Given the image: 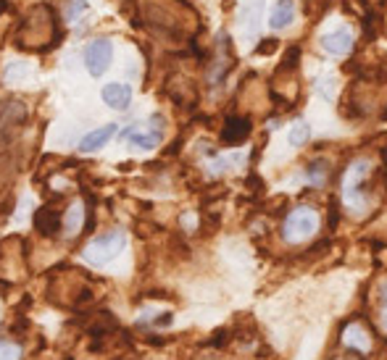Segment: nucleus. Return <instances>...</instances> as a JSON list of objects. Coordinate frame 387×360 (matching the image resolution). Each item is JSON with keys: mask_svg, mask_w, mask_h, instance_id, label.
Segmentation results:
<instances>
[{"mask_svg": "<svg viewBox=\"0 0 387 360\" xmlns=\"http://www.w3.org/2000/svg\"><path fill=\"white\" fill-rule=\"evenodd\" d=\"M124 248H126V234L122 229H113V232H106V234L100 237H92L82 255L92 266H106V263H111Z\"/></svg>", "mask_w": 387, "mask_h": 360, "instance_id": "1", "label": "nucleus"}, {"mask_svg": "<svg viewBox=\"0 0 387 360\" xmlns=\"http://www.w3.org/2000/svg\"><path fill=\"white\" fill-rule=\"evenodd\" d=\"M316 226H319V218H316V213H313L311 208H295V211L288 216V221H285L282 237L295 245V242H303V239L313 237Z\"/></svg>", "mask_w": 387, "mask_h": 360, "instance_id": "2", "label": "nucleus"}, {"mask_svg": "<svg viewBox=\"0 0 387 360\" xmlns=\"http://www.w3.org/2000/svg\"><path fill=\"white\" fill-rule=\"evenodd\" d=\"M161 135H163V119L161 116H153V119H150V126L132 124L122 137H124L132 148L153 150L158 142H161Z\"/></svg>", "mask_w": 387, "mask_h": 360, "instance_id": "3", "label": "nucleus"}, {"mask_svg": "<svg viewBox=\"0 0 387 360\" xmlns=\"http://www.w3.org/2000/svg\"><path fill=\"white\" fill-rule=\"evenodd\" d=\"M113 58V45L108 40H92L88 48H85V66L92 76L106 74V69L111 66Z\"/></svg>", "mask_w": 387, "mask_h": 360, "instance_id": "4", "label": "nucleus"}, {"mask_svg": "<svg viewBox=\"0 0 387 360\" xmlns=\"http://www.w3.org/2000/svg\"><path fill=\"white\" fill-rule=\"evenodd\" d=\"M61 226H63L61 211H56L53 205H42L40 211H35V229L42 237H56L61 232Z\"/></svg>", "mask_w": 387, "mask_h": 360, "instance_id": "5", "label": "nucleus"}, {"mask_svg": "<svg viewBox=\"0 0 387 360\" xmlns=\"http://www.w3.org/2000/svg\"><path fill=\"white\" fill-rule=\"evenodd\" d=\"M366 169H369V163L366 161H356L348 169V174L343 176V200H345L348 205H359V200H356V189H359V182L366 176Z\"/></svg>", "mask_w": 387, "mask_h": 360, "instance_id": "6", "label": "nucleus"}, {"mask_svg": "<svg viewBox=\"0 0 387 360\" xmlns=\"http://www.w3.org/2000/svg\"><path fill=\"white\" fill-rule=\"evenodd\" d=\"M322 48L329 53V55H348L350 48H353V35L348 29H335V32H327L322 35Z\"/></svg>", "mask_w": 387, "mask_h": 360, "instance_id": "7", "label": "nucleus"}, {"mask_svg": "<svg viewBox=\"0 0 387 360\" xmlns=\"http://www.w3.org/2000/svg\"><path fill=\"white\" fill-rule=\"evenodd\" d=\"M250 135V121L242 119V116H229L224 121V129H222V142L227 145H240L245 142Z\"/></svg>", "mask_w": 387, "mask_h": 360, "instance_id": "8", "label": "nucleus"}, {"mask_svg": "<svg viewBox=\"0 0 387 360\" xmlns=\"http://www.w3.org/2000/svg\"><path fill=\"white\" fill-rule=\"evenodd\" d=\"M103 103L116 108V111H124L126 105L132 103V89L122 85V82H111V85L103 87Z\"/></svg>", "mask_w": 387, "mask_h": 360, "instance_id": "9", "label": "nucleus"}, {"mask_svg": "<svg viewBox=\"0 0 387 360\" xmlns=\"http://www.w3.org/2000/svg\"><path fill=\"white\" fill-rule=\"evenodd\" d=\"M113 135H116V124H106V126H100V129H92L90 135L82 137L79 150H82V153H95V150L103 148Z\"/></svg>", "mask_w": 387, "mask_h": 360, "instance_id": "10", "label": "nucleus"}, {"mask_svg": "<svg viewBox=\"0 0 387 360\" xmlns=\"http://www.w3.org/2000/svg\"><path fill=\"white\" fill-rule=\"evenodd\" d=\"M293 19H295V3L293 0H277L274 11L269 16L272 29H285V26L293 24Z\"/></svg>", "mask_w": 387, "mask_h": 360, "instance_id": "11", "label": "nucleus"}, {"mask_svg": "<svg viewBox=\"0 0 387 360\" xmlns=\"http://www.w3.org/2000/svg\"><path fill=\"white\" fill-rule=\"evenodd\" d=\"M82 221H85V208H82V203H74V205L66 211V218H63V229H66V234L69 237L79 234Z\"/></svg>", "mask_w": 387, "mask_h": 360, "instance_id": "12", "label": "nucleus"}, {"mask_svg": "<svg viewBox=\"0 0 387 360\" xmlns=\"http://www.w3.org/2000/svg\"><path fill=\"white\" fill-rule=\"evenodd\" d=\"M343 339H345L348 348L359 350V352H366V350H369V334L363 332L361 326H348Z\"/></svg>", "mask_w": 387, "mask_h": 360, "instance_id": "13", "label": "nucleus"}, {"mask_svg": "<svg viewBox=\"0 0 387 360\" xmlns=\"http://www.w3.org/2000/svg\"><path fill=\"white\" fill-rule=\"evenodd\" d=\"M308 137H311V126L306 124V121H295V124L290 126V145L293 148H300V145H306L308 142Z\"/></svg>", "mask_w": 387, "mask_h": 360, "instance_id": "14", "label": "nucleus"}, {"mask_svg": "<svg viewBox=\"0 0 387 360\" xmlns=\"http://www.w3.org/2000/svg\"><path fill=\"white\" fill-rule=\"evenodd\" d=\"M306 179L311 185H322L327 179V161H313L308 169H306Z\"/></svg>", "mask_w": 387, "mask_h": 360, "instance_id": "15", "label": "nucleus"}, {"mask_svg": "<svg viewBox=\"0 0 387 360\" xmlns=\"http://www.w3.org/2000/svg\"><path fill=\"white\" fill-rule=\"evenodd\" d=\"M88 0H69V6H66V11H63V16H66V22H76L82 13H88Z\"/></svg>", "mask_w": 387, "mask_h": 360, "instance_id": "16", "label": "nucleus"}, {"mask_svg": "<svg viewBox=\"0 0 387 360\" xmlns=\"http://www.w3.org/2000/svg\"><path fill=\"white\" fill-rule=\"evenodd\" d=\"M0 360H22V348L16 342H3L0 339Z\"/></svg>", "mask_w": 387, "mask_h": 360, "instance_id": "17", "label": "nucleus"}, {"mask_svg": "<svg viewBox=\"0 0 387 360\" xmlns=\"http://www.w3.org/2000/svg\"><path fill=\"white\" fill-rule=\"evenodd\" d=\"M242 161V155H229V158H216V161L211 163V174H222V171H227V166H235V163Z\"/></svg>", "mask_w": 387, "mask_h": 360, "instance_id": "18", "label": "nucleus"}, {"mask_svg": "<svg viewBox=\"0 0 387 360\" xmlns=\"http://www.w3.org/2000/svg\"><path fill=\"white\" fill-rule=\"evenodd\" d=\"M298 58H300V50L290 48L288 55H285V61H282V71H293V69L298 66Z\"/></svg>", "mask_w": 387, "mask_h": 360, "instance_id": "19", "label": "nucleus"}, {"mask_svg": "<svg viewBox=\"0 0 387 360\" xmlns=\"http://www.w3.org/2000/svg\"><path fill=\"white\" fill-rule=\"evenodd\" d=\"M22 76H26V69H22V66H8V69H6V79H8V82H11V79H22Z\"/></svg>", "mask_w": 387, "mask_h": 360, "instance_id": "20", "label": "nucleus"}, {"mask_svg": "<svg viewBox=\"0 0 387 360\" xmlns=\"http://www.w3.org/2000/svg\"><path fill=\"white\" fill-rule=\"evenodd\" d=\"M382 316H379V323H382V329L387 332V284H382Z\"/></svg>", "mask_w": 387, "mask_h": 360, "instance_id": "21", "label": "nucleus"}, {"mask_svg": "<svg viewBox=\"0 0 387 360\" xmlns=\"http://www.w3.org/2000/svg\"><path fill=\"white\" fill-rule=\"evenodd\" d=\"M274 50H277L274 40H263V45H258V48H256V53H258V55H272Z\"/></svg>", "mask_w": 387, "mask_h": 360, "instance_id": "22", "label": "nucleus"}, {"mask_svg": "<svg viewBox=\"0 0 387 360\" xmlns=\"http://www.w3.org/2000/svg\"><path fill=\"white\" fill-rule=\"evenodd\" d=\"M156 326H169L172 323V313H158V318H153Z\"/></svg>", "mask_w": 387, "mask_h": 360, "instance_id": "23", "label": "nucleus"}, {"mask_svg": "<svg viewBox=\"0 0 387 360\" xmlns=\"http://www.w3.org/2000/svg\"><path fill=\"white\" fill-rule=\"evenodd\" d=\"M224 342H227V332H216V334H213L211 345H219V348H222Z\"/></svg>", "mask_w": 387, "mask_h": 360, "instance_id": "24", "label": "nucleus"}, {"mask_svg": "<svg viewBox=\"0 0 387 360\" xmlns=\"http://www.w3.org/2000/svg\"><path fill=\"white\" fill-rule=\"evenodd\" d=\"M63 360H74V358H63Z\"/></svg>", "mask_w": 387, "mask_h": 360, "instance_id": "25", "label": "nucleus"}]
</instances>
